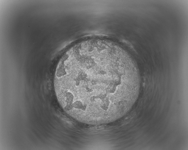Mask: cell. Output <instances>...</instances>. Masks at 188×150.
I'll return each instance as SVG.
<instances>
[{
  "label": "cell",
  "instance_id": "obj_1",
  "mask_svg": "<svg viewBox=\"0 0 188 150\" xmlns=\"http://www.w3.org/2000/svg\"><path fill=\"white\" fill-rule=\"evenodd\" d=\"M131 68L87 58L74 62L60 81L59 97L65 112L91 125L113 122L126 112L133 91Z\"/></svg>",
  "mask_w": 188,
  "mask_h": 150
}]
</instances>
